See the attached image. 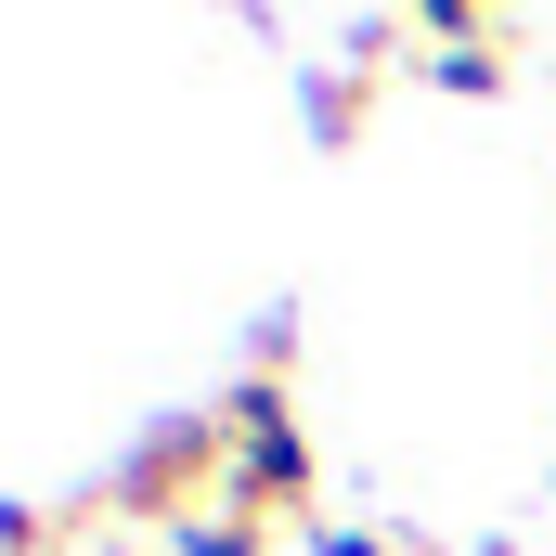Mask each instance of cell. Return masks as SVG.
Instances as JSON below:
<instances>
[{
    "label": "cell",
    "mask_w": 556,
    "mask_h": 556,
    "mask_svg": "<svg viewBox=\"0 0 556 556\" xmlns=\"http://www.w3.org/2000/svg\"><path fill=\"white\" fill-rule=\"evenodd\" d=\"M65 544V518H52V505H13V518H0V556H52Z\"/></svg>",
    "instance_id": "obj_6"
},
{
    "label": "cell",
    "mask_w": 556,
    "mask_h": 556,
    "mask_svg": "<svg viewBox=\"0 0 556 556\" xmlns=\"http://www.w3.org/2000/svg\"><path fill=\"white\" fill-rule=\"evenodd\" d=\"M311 556H427V544H389V531H311Z\"/></svg>",
    "instance_id": "obj_7"
},
{
    "label": "cell",
    "mask_w": 556,
    "mask_h": 556,
    "mask_svg": "<svg viewBox=\"0 0 556 556\" xmlns=\"http://www.w3.org/2000/svg\"><path fill=\"white\" fill-rule=\"evenodd\" d=\"M363 104H376V91H363V65H350V78H311V130H324V142L363 130Z\"/></svg>",
    "instance_id": "obj_5"
},
{
    "label": "cell",
    "mask_w": 556,
    "mask_h": 556,
    "mask_svg": "<svg viewBox=\"0 0 556 556\" xmlns=\"http://www.w3.org/2000/svg\"><path fill=\"white\" fill-rule=\"evenodd\" d=\"M220 427H233V505H260V518H311V427H298V402H285V376H247L233 402H220Z\"/></svg>",
    "instance_id": "obj_2"
},
{
    "label": "cell",
    "mask_w": 556,
    "mask_h": 556,
    "mask_svg": "<svg viewBox=\"0 0 556 556\" xmlns=\"http://www.w3.org/2000/svg\"><path fill=\"white\" fill-rule=\"evenodd\" d=\"M285 518H260V505H207L194 531H181V556H273Z\"/></svg>",
    "instance_id": "obj_3"
},
{
    "label": "cell",
    "mask_w": 556,
    "mask_h": 556,
    "mask_svg": "<svg viewBox=\"0 0 556 556\" xmlns=\"http://www.w3.org/2000/svg\"><path fill=\"white\" fill-rule=\"evenodd\" d=\"M207 505H233V427L220 415L142 427L130 453H117V479L91 492V518H168V531H194Z\"/></svg>",
    "instance_id": "obj_1"
},
{
    "label": "cell",
    "mask_w": 556,
    "mask_h": 556,
    "mask_svg": "<svg viewBox=\"0 0 556 556\" xmlns=\"http://www.w3.org/2000/svg\"><path fill=\"white\" fill-rule=\"evenodd\" d=\"M427 91H505V39H453V52H415Z\"/></svg>",
    "instance_id": "obj_4"
}]
</instances>
